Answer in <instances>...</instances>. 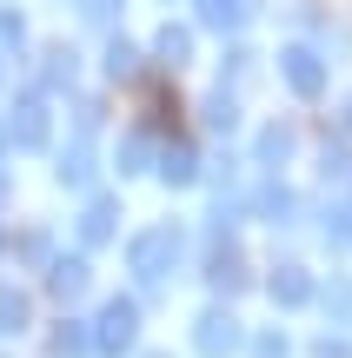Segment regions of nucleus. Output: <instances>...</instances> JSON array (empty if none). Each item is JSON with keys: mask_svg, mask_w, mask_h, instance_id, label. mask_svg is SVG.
<instances>
[{"mask_svg": "<svg viewBox=\"0 0 352 358\" xmlns=\"http://www.w3.org/2000/svg\"><path fill=\"white\" fill-rule=\"evenodd\" d=\"M47 292L53 299H80L87 292V259H53L47 266Z\"/></svg>", "mask_w": 352, "mask_h": 358, "instance_id": "7", "label": "nucleus"}, {"mask_svg": "<svg viewBox=\"0 0 352 358\" xmlns=\"http://www.w3.org/2000/svg\"><path fill=\"white\" fill-rule=\"evenodd\" d=\"M253 358H286V338H279V332H260V338H253Z\"/></svg>", "mask_w": 352, "mask_h": 358, "instance_id": "23", "label": "nucleus"}, {"mask_svg": "<svg viewBox=\"0 0 352 358\" xmlns=\"http://www.w3.org/2000/svg\"><path fill=\"white\" fill-rule=\"evenodd\" d=\"M120 173H146V140H127V146H120Z\"/></svg>", "mask_w": 352, "mask_h": 358, "instance_id": "22", "label": "nucleus"}, {"mask_svg": "<svg viewBox=\"0 0 352 358\" xmlns=\"http://www.w3.org/2000/svg\"><path fill=\"white\" fill-rule=\"evenodd\" d=\"M206 127H213V133H233V127H239V113H233L226 93H213V100H206Z\"/></svg>", "mask_w": 352, "mask_h": 358, "instance_id": "19", "label": "nucleus"}, {"mask_svg": "<svg viewBox=\"0 0 352 358\" xmlns=\"http://www.w3.org/2000/svg\"><path fill=\"white\" fill-rule=\"evenodd\" d=\"M319 358H352V345H339V338H319Z\"/></svg>", "mask_w": 352, "mask_h": 358, "instance_id": "25", "label": "nucleus"}, {"mask_svg": "<svg viewBox=\"0 0 352 358\" xmlns=\"http://www.w3.org/2000/svg\"><path fill=\"white\" fill-rule=\"evenodd\" d=\"M0 239H7V232H0Z\"/></svg>", "mask_w": 352, "mask_h": 358, "instance_id": "28", "label": "nucleus"}, {"mask_svg": "<svg viewBox=\"0 0 352 358\" xmlns=\"http://www.w3.org/2000/svg\"><path fill=\"white\" fill-rule=\"evenodd\" d=\"M160 179H167V186H193V179H199V159H193V146H180V140H173L167 153H160Z\"/></svg>", "mask_w": 352, "mask_h": 358, "instance_id": "10", "label": "nucleus"}, {"mask_svg": "<svg viewBox=\"0 0 352 358\" xmlns=\"http://www.w3.org/2000/svg\"><path fill=\"white\" fill-rule=\"evenodd\" d=\"M286 153H293V133H286V127H266V133H260V166H279Z\"/></svg>", "mask_w": 352, "mask_h": 358, "instance_id": "16", "label": "nucleus"}, {"mask_svg": "<svg viewBox=\"0 0 352 358\" xmlns=\"http://www.w3.org/2000/svg\"><path fill=\"white\" fill-rule=\"evenodd\" d=\"M239 345H246V332H239V319H233L226 306L199 312V325H193V352H199V358H233Z\"/></svg>", "mask_w": 352, "mask_h": 358, "instance_id": "3", "label": "nucleus"}, {"mask_svg": "<svg viewBox=\"0 0 352 358\" xmlns=\"http://www.w3.org/2000/svg\"><path fill=\"white\" fill-rule=\"evenodd\" d=\"M206 279L220 285V292H239V285H246V266H239V252H233V245H226V252H213Z\"/></svg>", "mask_w": 352, "mask_h": 358, "instance_id": "11", "label": "nucleus"}, {"mask_svg": "<svg viewBox=\"0 0 352 358\" xmlns=\"http://www.w3.org/2000/svg\"><path fill=\"white\" fill-rule=\"evenodd\" d=\"M153 358H160V352H153Z\"/></svg>", "mask_w": 352, "mask_h": 358, "instance_id": "29", "label": "nucleus"}, {"mask_svg": "<svg viewBox=\"0 0 352 358\" xmlns=\"http://www.w3.org/2000/svg\"><path fill=\"white\" fill-rule=\"evenodd\" d=\"M186 53H193V34H186V27H167V34H160V60H173V66H180Z\"/></svg>", "mask_w": 352, "mask_h": 358, "instance_id": "18", "label": "nucleus"}, {"mask_svg": "<svg viewBox=\"0 0 352 358\" xmlns=\"http://www.w3.org/2000/svg\"><path fill=\"white\" fill-rule=\"evenodd\" d=\"M326 312L339 325H352V285H332V292H326Z\"/></svg>", "mask_w": 352, "mask_h": 358, "instance_id": "21", "label": "nucleus"}, {"mask_svg": "<svg viewBox=\"0 0 352 358\" xmlns=\"http://www.w3.org/2000/svg\"><path fill=\"white\" fill-rule=\"evenodd\" d=\"M326 239H332V245H352V206L326 213Z\"/></svg>", "mask_w": 352, "mask_h": 358, "instance_id": "20", "label": "nucleus"}, {"mask_svg": "<svg viewBox=\"0 0 352 358\" xmlns=\"http://www.w3.org/2000/svg\"><path fill=\"white\" fill-rule=\"evenodd\" d=\"M106 73H113V80H133V73H140V53H133L127 40H113V47H106Z\"/></svg>", "mask_w": 352, "mask_h": 358, "instance_id": "17", "label": "nucleus"}, {"mask_svg": "<svg viewBox=\"0 0 352 358\" xmlns=\"http://www.w3.org/2000/svg\"><path fill=\"white\" fill-rule=\"evenodd\" d=\"M0 40H13V47H20V13H0Z\"/></svg>", "mask_w": 352, "mask_h": 358, "instance_id": "24", "label": "nucleus"}, {"mask_svg": "<svg viewBox=\"0 0 352 358\" xmlns=\"http://www.w3.org/2000/svg\"><path fill=\"white\" fill-rule=\"evenodd\" d=\"M293 213H300V199H293L286 186H266V192H260V219H273V226H286Z\"/></svg>", "mask_w": 352, "mask_h": 358, "instance_id": "14", "label": "nucleus"}, {"mask_svg": "<svg viewBox=\"0 0 352 358\" xmlns=\"http://www.w3.org/2000/svg\"><path fill=\"white\" fill-rule=\"evenodd\" d=\"M113 199H87V213H80V245H106L113 239Z\"/></svg>", "mask_w": 352, "mask_h": 358, "instance_id": "9", "label": "nucleus"}, {"mask_svg": "<svg viewBox=\"0 0 352 358\" xmlns=\"http://www.w3.org/2000/svg\"><path fill=\"white\" fill-rule=\"evenodd\" d=\"M266 292H273V306H306V299H313V279H306L300 266H279L273 279H266Z\"/></svg>", "mask_w": 352, "mask_h": 358, "instance_id": "8", "label": "nucleus"}, {"mask_svg": "<svg viewBox=\"0 0 352 358\" xmlns=\"http://www.w3.org/2000/svg\"><path fill=\"white\" fill-rule=\"evenodd\" d=\"M7 140L20 146V153H40V146H47V106H40V100H20V106H13V120H7Z\"/></svg>", "mask_w": 352, "mask_h": 358, "instance_id": "5", "label": "nucleus"}, {"mask_svg": "<svg viewBox=\"0 0 352 358\" xmlns=\"http://www.w3.org/2000/svg\"><path fill=\"white\" fill-rule=\"evenodd\" d=\"M279 73H286V87L300 93V100H313V93L326 87V66H319L306 47H286V53H279Z\"/></svg>", "mask_w": 352, "mask_h": 358, "instance_id": "4", "label": "nucleus"}, {"mask_svg": "<svg viewBox=\"0 0 352 358\" xmlns=\"http://www.w3.org/2000/svg\"><path fill=\"white\" fill-rule=\"evenodd\" d=\"M133 345H140V306H133V299H106L100 319H93V352L120 358V352H133Z\"/></svg>", "mask_w": 352, "mask_h": 358, "instance_id": "2", "label": "nucleus"}, {"mask_svg": "<svg viewBox=\"0 0 352 358\" xmlns=\"http://www.w3.org/2000/svg\"><path fill=\"white\" fill-rule=\"evenodd\" d=\"M0 186H7V179H0Z\"/></svg>", "mask_w": 352, "mask_h": 358, "instance_id": "27", "label": "nucleus"}, {"mask_svg": "<svg viewBox=\"0 0 352 358\" xmlns=\"http://www.w3.org/2000/svg\"><path fill=\"white\" fill-rule=\"evenodd\" d=\"M27 325H34V299L20 285H0V338H20Z\"/></svg>", "mask_w": 352, "mask_h": 358, "instance_id": "6", "label": "nucleus"}, {"mask_svg": "<svg viewBox=\"0 0 352 358\" xmlns=\"http://www.w3.org/2000/svg\"><path fill=\"white\" fill-rule=\"evenodd\" d=\"M127 266H133V279H140V292H160V285L173 279V266H180V232L173 226H146L140 239L127 245Z\"/></svg>", "mask_w": 352, "mask_h": 358, "instance_id": "1", "label": "nucleus"}, {"mask_svg": "<svg viewBox=\"0 0 352 358\" xmlns=\"http://www.w3.org/2000/svg\"><path fill=\"white\" fill-rule=\"evenodd\" d=\"M0 140H7V127H0Z\"/></svg>", "mask_w": 352, "mask_h": 358, "instance_id": "26", "label": "nucleus"}, {"mask_svg": "<svg viewBox=\"0 0 352 358\" xmlns=\"http://www.w3.org/2000/svg\"><path fill=\"white\" fill-rule=\"evenodd\" d=\"M60 186H93V159H87V146L60 153Z\"/></svg>", "mask_w": 352, "mask_h": 358, "instance_id": "15", "label": "nucleus"}, {"mask_svg": "<svg viewBox=\"0 0 352 358\" xmlns=\"http://www.w3.org/2000/svg\"><path fill=\"white\" fill-rule=\"evenodd\" d=\"M87 352H93V332L80 319H66L60 332H53V358H87Z\"/></svg>", "mask_w": 352, "mask_h": 358, "instance_id": "12", "label": "nucleus"}, {"mask_svg": "<svg viewBox=\"0 0 352 358\" xmlns=\"http://www.w3.org/2000/svg\"><path fill=\"white\" fill-rule=\"evenodd\" d=\"M199 20L226 34V27H239V20H246V0H199Z\"/></svg>", "mask_w": 352, "mask_h": 358, "instance_id": "13", "label": "nucleus"}]
</instances>
